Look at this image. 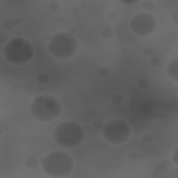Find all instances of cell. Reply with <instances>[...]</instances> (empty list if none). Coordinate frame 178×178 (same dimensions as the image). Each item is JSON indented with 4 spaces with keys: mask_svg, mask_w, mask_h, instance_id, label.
<instances>
[{
    "mask_svg": "<svg viewBox=\"0 0 178 178\" xmlns=\"http://www.w3.org/2000/svg\"><path fill=\"white\" fill-rule=\"evenodd\" d=\"M98 75L101 78H105L109 75V70L105 67H101L98 70Z\"/></svg>",
    "mask_w": 178,
    "mask_h": 178,
    "instance_id": "cell-14",
    "label": "cell"
},
{
    "mask_svg": "<svg viewBox=\"0 0 178 178\" xmlns=\"http://www.w3.org/2000/svg\"><path fill=\"white\" fill-rule=\"evenodd\" d=\"M14 26L15 24L13 22V20H6L3 23V27H4V29H6V31L12 30L14 28Z\"/></svg>",
    "mask_w": 178,
    "mask_h": 178,
    "instance_id": "cell-18",
    "label": "cell"
},
{
    "mask_svg": "<svg viewBox=\"0 0 178 178\" xmlns=\"http://www.w3.org/2000/svg\"><path fill=\"white\" fill-rule=\"evenodd\" d=\"M83 127H84V129L85 130L86 133L92 132V131H93V127H92V125H89V124L84 125Z\"/></svg>",
    "mask_w": 178,
    "mask_h": 178,
    "instance_id": "cell-25",
    "label": "cell"
},
{
    "mask_svg": "<svg viewBox=\"0 0 178 178\" xmlns=\"http://www.w3.org/2000/svg\"><path fill=\"white\" fill-rule=\"evenodd\" d=\"M159 117H160V118H161V119H166V118H168V117H169V114H168L167 112L161 111V113H159Z\"/></svg>",
    "mask_w": 178,
    "mask_h": 178,
    "instance_id": "cell-27",
    "label": "cell"
},
{
    "mask_svg": "<svg viewBox=\"0 0 178 178\" xmlns=\"http://www.w3.org/2000/svg\"><path fill=\"white\" fill-rule=\"evenodd\" d=\"M29 111L31 116L37 121L42 123H52L61 114V104L51 95H39L31 102Z\"/></svg>",
    "mask_w": 178,
    "mask_h": 178,
    "instance_id": "cell-3",
    "label": "cell"
},
{
    "mask_svg": "<svg viewBox=\"0 0 178 178\" xmlns=\"http://www.w3.org/2000/svg\"><path fill=\"white\" fill-rule=\"evenodd\" d=\"M172 160L176 167H177V148L175 150L172 154Z\"/></svg>",
    "mask_w": 178,
    "mask_h": 178,
    "instance_id": "cell-23",
    "label": "cell"
},
{
    "mask_svg": "<svg viewBox=\"0 0 178 178\" xmlns=\"http://www.w3.org/2000/svg\"><path fill=\"white\" fill-rule=\"evenodd\" d=\"M102 134L107 143L120 145L126 143L131 137V127L123 119H112L104 125Z\"/></svg>",
    "mask_w": 178,
    "mask_h": 178,
    "instance_id": "cell-6",
    "label": "cell"
},
{
    "mask_svg": "<svg viewBox=\"0 0 178 178\" xmlns=\"http://www.w3.org/2000/svg\"><path fill=\"white\" fill-rule=\"evenodd\" d=\"M25 164L27 167L31 168V169H34L36 168L38 164V161L34 156H29L28 157L25 161Z\"/></svg>",
    "mask_w": 178,
    "mask_h": 178,
    "instance_id": "cell-9",
    "label": "cell"
},
{
    "mask_svg": "<svg viewBox=\"0 0 178 178\" xmlns=\"http://www.w3.org/2000/svg\"><path fill=\"white\" fill-rule=\"evenodd\" d=\"M49 9L54 11H57L60 9L61 4L58 1H52L49 4Z\"/></svg>",
    "mask_w": 178,
    "mask_h": 178,
    "instance_id": "cell-20",
    "label": "cell"
},
{
    "mask_svg": "<svg viewBox=\"0 0 178 178\" xmlns=\"http://www.w3.org/2000/svg\"><path fill=\"white\" fill-rule=\"evenodd\" d=\"M51 38V36H49V33H45V34H44V36H43L44 40H48V41H49V38Z\"/></svg>",
    "mask_w": 178,
    "mask_h": 178,
    "instance_id": "cell-30",
    "label": "cell"
},
{
    "mask_svg": "<svg viewBox=\"0 0 178 178\" xmlns=\"http://www.w3.org/2000/svg\"><path fill=\"white\" fill-rule=\"evenodd\" d=\"M127 157L131 161L136 160L138 157V153L136 150H129L127 153Z\"/></svg>",
    "mask_w": 178,
    "mask_h": 178,
    "instance_id": "cell-19",
    "label": "cell"
},
{
    "mask_svg": "<svg viewBox=\"0 0 178 178\" xmlns=\"http://www.w3.org/2000/svg\"><path fill=\"white\" fill-rule=\"evenodd\" d=\"M78 46V41L75 36L67 31H61L51 36L47 49L54 58L66 60L75 55Z\"/></svg>",
    "mask_w": 178,
    "mask_h": 178,
    "instance_id": "cell-5",
    "label": "cell"
},
{
    "mask_svg": "<svg viewBox=\"0 0 178 178\" xmlns=\"http://www.w3.org/2000/svg\"><path fill=\"white\" fill-rule=\"evenodd\" d=\"M177 16H178V13L177 12H175L173 15L172 20L174 22L177 23V22H178V17Z\"/></svg>",
    "mask_w": 178,
    "mask_h": 178,
    "instance_id": "cell-29",
    "label": "cell"
},
{
    "mask_svg": "<svg viewBox=\"0 0 178 178\" xmlns=\"http://www.w3.org/2000/svg\"><path fill=\"white\" fill-rule=\"evenodd\" d=\"M130 29L139 37L151 36L156 30L157 22L155 17L149 12H139L135 14L129 22Z\"/></svg>",
    "mask_w": 178,
    "mask_h": 178,
    "instance_id": "cell-7",
    "label": "cell"
},
{
    "mask_svg": "<svg viewBox=\"0 0 178 178\" xmlns=\"http://www.w3.org/2000/svg\"><path fill=\"white\" fill-rule=\"evenodd\" d=\"M4 54L6 61L15 65L29 63L34 56V46L22 37L13 38L5 44Z\"/></svg>",
    "mask_w": 178,
    "mask_h": 178,
    "instance_id": "cell-4",
    "label": "cell"
},
{
    "mask_svg": "<svg viewBox=\"0 0 178 178\" xmlns=\"http://www.w3.org/2000/svg\"><path fill=\"white\" fill-rule=\"evenodd\" d=\"M177 66L178 59L175 58L170 61L167 65V67H166V73H167L169 77L176 84L178 82Z\"/></svg>",
    "mask_w": 178,
    "mask_h": 178,
    "instance_id": "cell-8",
    "label": "cell"
},
{
    "mask_svg": "<svg viewBox=\"0 0 178 178\" xmlns=\"http://www.w3.org/2000/svg\"><path fill=\"white\" fill-rule=\"evenodd\" d=\"M86 134L80 123L74 120H65L56 127L53 131V138L59 146L72 149L83 143Z\"/></svg>",
    "mask_w": 178,
    "mask_h": 178,
    "instance_id": "cell-1",
    "label": "cell"
},
{
    "mask_svg": "<svg viewBox=\"0 0 178 178\" xmlns=\"http://www.w3.org/2000/svg\"><path fill=\"white\" fill-rule=\"evenodd\" d=\"M118 2L120 3L121 4L125 5V6H130V5H133L136 4L138 2V1H125V0H123V1H118Z\"/></svg>",
    "mask_w": 178,
    "mask_h": 178,
    "instance_id": "cell-24",
    "label": "cell"
},
{
    "mask_svg": "<svg viewBox=\"0 0 178 178\" xmlns=\"http://www.w3.org/2000/svg\"><path fill=\"white\" fill-rule=\"evenodd\" d=\"M41 167L46 175L52 177H65L71 174L75 168L72 157L67 152H51L41 161Z\"/></svg>",
    "mask_w": 178,
    "mask_h": 178,
    "instance_id": "cell-2",
    "label": "cell"
},
{
    "mask_svg": "<svg viewBox=\"0 0 178 178\" xmlns=\"http://www.w3.org/2000/svg\"><path fill=\"white\" fill-rule=\"evenodd\" d=\"M49 81V77L46 74L40 73L38 75L37 82L40 84H44Z\"/></svg>",
    "mask_w": 178,
    "mask_h": 178,
    "instance_id": "cell-15",
    "label": "cell"
},
{
    "mask_svg": "<svg viewBox=\"0 0 178 178\" xmlns=\"http://www.w3.org/2000/svg\"><path fill=\"white\" fill-rule=\"evenodd\" d=\"M102 36L103 38L106 39H109L113 36V31L110 28H105L102 31Z\"/></svg>",
    "mask_w": 178,
    "mask_h": 178,
    "instance_id": "cell-13",
    "label": "cell"
},
{
    "mask_svg": "<svg viewBox=\"0 0 178 178\" xmlns=\"http://www.w3.org/2000/svg\"><path fill=\"white\" fill-rule=\"evenodd\" d=\"M154 7V4L152 1H145L142 4V9L144 12L152 11Z\"/></svg>",
    "mask_w": 178,
    "mask_h": 178,
    "instance_id": "cell-10",
    "label": "cell"
},
{
    "mask_svg": "<svg viewBox=\"0 0 178 178\" xmlns=\"http://www.w3.org/2000/svg\"><path fill=\"white\" fill-rule=\"evenodd\" d=\"M104 125H105V123H104L103 120H96L93 122V124H92V127H93V129H95V131H101Z\"/></svg>",
    "mask_w": 178,
    "mask_h": 178,
    "instance_id": "cell-11",
    "label": "cell"
},
{
    "mask_svg": "<svg viewBox=\"0 0 178 178\" xmlns=\"http://www.w3.org/2000/svg\"><path fill=\"white\" fill-rule=\"evenodd\" d=\"M138 86H139V88H141V89H146L149 87L150 82L146 78H141L138 81Z\"/></svg>",
    "mask_w": 178,
    "mask_h": 178,
    "instance_id": "cell-16",
    "label": "cell"
},
{
    "mask_svg": "<svg viewBox=\"0 0 178 178\" xmlns=\"http://www.w3.org/2000/svg\"><path fill=\"white\" fill-rule=\"evenodd\" d=\"M154 136L151 133H146L142 136V141L144 143H148V144L152 143L154 141Z\"/></svg>",
    "mask_w": 178,
    "mask_h": 178,
    "instance_id": "cell-12",
    "label": "cell"
},
{
    "mask_svg": "<svg viewBox=\"0 0 178 178\" xmlns=\"http://www.w3.org/2000/svg\"><path fill=\"white\" fill-rule=\"evenodd\" d=\"M38 90L39 92H43L44 90V87L42 86H39L38 88Z\"/></svg>",
    "mask_w": 178,
    "mask_h": 178,
    "instance_id": "cell-32",
    "label": "cell"
},
{
    "mask_svg": "<svg viewBox=\"0 0 178 178\" xmlns=\"http://www.w3.org/2000/svg\"><path fill=\"white\" fill-rule=\"evenodd\" d=\"M67 32L70 33L72 35H75L76 33H77V30H76L75 27H68L67 29Z\"/></svg>",
    "mask_w": 178,
    "mask_h": 178,
    "instance_id": "cell-28",
    "label": "cell"
},
{
    "mask_svg": "<svg viewBox=\"0 0 178 178\" xmlns=\"http://www.w3.org/2000/svg\"><path fill=\"white\" fill-rule=\"evenodd\" d=\"M122 52H123V53H127V52H129V48H128L127 47H122Z\"/></svg>",
    "mask_w": 178,
    "mask_h": 178,
    "instance_id": "cell-31",
    "label": "cell"
},
{
    "mask_svg": "<svg viewBox=\"0 0 178 178\" xmlns=\"http://www.w3.org/2000/svg\"><path fill=\"white\" fill-rule=\"evenodd\" d=\"M111 102L114 105H120L123 102V97L120 94H115L112 96Z\"/></svg>",
    "mask_w": 178,
    "mask_h": 178,
    "instance_id": "cell-17",
    "label": "cell"
},
{
    "mask_svg": "<svg viewBox=\"0 0 178 178\" xmlns=\"http://www.w3.org/2000/svg\"><path fill=\"white\" fill-rule=\"evenodd\" d=\"M150 65H152V66L158 67V66H159L161 64V59L157 57H153V58H152L150 59Z\"/></svg>",
    "mask_w": 178,
    "mask_h": 178,
    "instance_id": "cell-22",
    "label": "cell"
},
{
    "mask_svg": "<svg viewBox=\"0 0 178 178\" xmlns=\"http://www.w3.org/2000/svg\"><path fill=\"white\" fill-rule=\"evenodd\" d=\"M143 54L145 57L146 58H150L152 57L154 54V52H153V49L150 47H147V48H145L143 51Z\"/></svg>",
    "mask_w": 178,
    "mask_h": 178,
    "instance_id": "cell-21",
    "label": "cell"
},
{
    "mask_svg": "<svg viewBox=\"0 0 178 178\" xmlns=\"http://www.w3.org/2000/svg\"><path fill=\"white\" fill-rule=\"evenodd\" d=\"M13 22L15 25H20L22 24V20L20 18H15L13 20Z\"/></svg>",
    "mask_w": 178,
    "mask_h": 178,
    "instance_id": "cell-26",
    "label": "cell"
}]
</instances>
